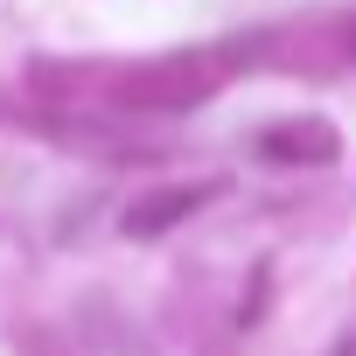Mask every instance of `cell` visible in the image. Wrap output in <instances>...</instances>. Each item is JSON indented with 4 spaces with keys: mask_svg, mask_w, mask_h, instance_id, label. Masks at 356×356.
Masks as SVG:
<instances>
[{
    "mask_svg": "<svg viewBox=\"0 0 356 356\" xmlns=\"http://www.w3.org/2000/svg\"><path fill=\"white\" fill-rule=\"evenodd\" d=\"M217 189L210 182H196V189H161V196H147V203H133L126 210V231H140V238H154V231H168L175 217H189L196 203H210Z\"/></svg>",
    "mask_w": 356,
    "mask_h": 356,
    "instance_id": "2",
    "label": "cell"
},
{
    "mask_svg": "<svg viewBox=\"0 0 356 356\" xmlns=\"http://www.w3.org/2000/svg\"><path fill=\"white\" fill-rule=\"evenodd\" d=\"M335 154V140H328V126H286V133H266V154Z\"/></svg>",
    "mask_w": 356,
    "mask_h": 356,
    "instance_id": "3",
    "label": "cell"
},
{
    "mask_svg": "<svg viewBox=\"0 0 356 356\" xmlns=\"http://www.w3.org/2000/svg\"><path fill=\"white\" fill-rule=\"evenodd\" d=\"M217 77H224V70H217L210 56H175V63H147V70H133V77L119 84V98L140 105V112H182V105H196Z\"/></svg>",
    "mask_w": 356,
    "mask_h": 356,
    "instance_id": "1",
    "label": "cell"
}]
</instances>
